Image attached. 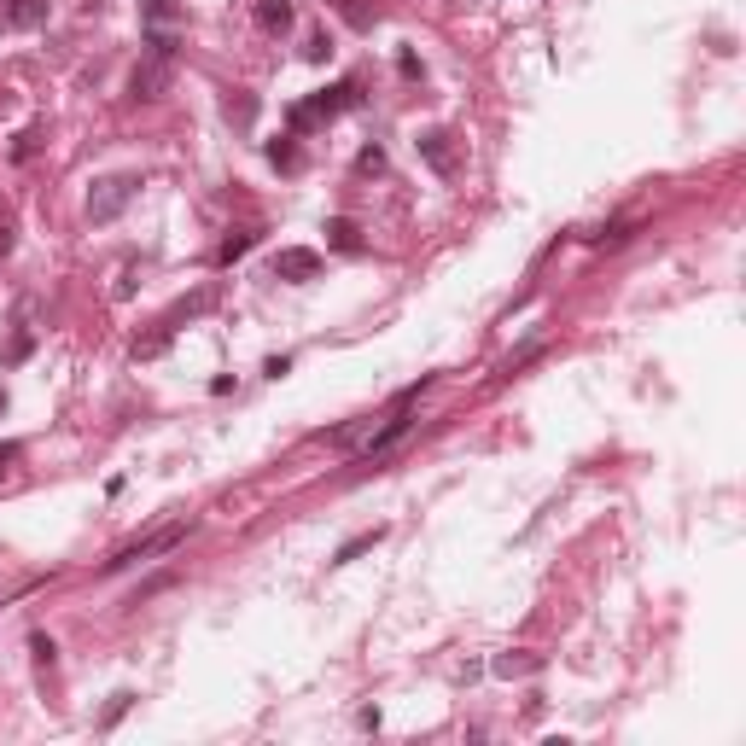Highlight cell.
I'll return each mask as SVG.
<instances>
[{"label": "cell", "mask_w": 746, "mask_h": 746, "mask_svg": "<svg viewBox=\"0 0 746 746\" xmlns=\"http://www.w3.org/2000/svg\"><path fill=\"white\" fill-rule=\"evenodd\" d=\"M170 339H175V333H164V327H152L146 339H135V362H152V356H164V350H170Z\"/></svg>", "instance_id": "cell-14"}, {"label": "cell", "mask_w": 746, "mask_h": 746, "mask_svg": "<svg viewBox=\"0 0 746 746\" xmlns=\"http://www.w3.org/2000/svg\"><path fill=\"white\" fill-rule=\"evenodd\" d=\"M379 537H385L379 525H373V531H362V537H350V543H344L339 554H333V566H350V560H356V554H368V548L379 543Z\"/></svg>", "instance_id": "cell-15"}, {"label": "cell", "mask_w": 746, "mask_h": 746, "mask_svg": "<svg viewBox=\"0 0 746 746\" xmlns=\"http://www.w3.org/2000/svg\"><path fill=\"white\" fill-rule=\"evenodd\" d=\"M257 234H263V228H239V234H228V239H222V251H216V263H222V269H234L239 257L257 245Z\"/></svg>", "instance_id": "cell-13"}, {"label": "cell", "mask_w": 746, "mask_h": 746, "mask_svg": "<svg viewBox=\"0 0 746 746\" xmlns=\"http://www.w3.org/2000/svg\"><path fill=\"white\" fill-rule=\"evenodd\" d=\"M181 537H187V519H175V525H164V531H152V537H140V543L117 548V554L105 560L100 572H123V566H140V560H152V554H170Z\"/></svg>", "instance_id": "cell-3"}, {"label": "cell", "mask_w": 746, "mask_h": 746, "mask_svg": "<svg viewBox=\"0 0 746 746\" xmlns=\"http://www.w3.org/2000/svg\"><path fill=\"white\" fill-rule=\"evenodd\" d=\"M350 105H362V88H356V82H333V88H321L315 100L292 105V111H286V123H292V135H309L315 123L339 117V111H350Z\"/></svg>", "instance_id": "cell-1"}, {"label": "cell", "mask_w": 746, "mask_h": 746, "mask_svg": "<svg viewBox=\"0 0 746 746\" xmlns=\"http://www.w3.org/2000/svg\"><path fill=\"white\" fill-rule=\"evenodd\" d=\"M251 18H257V30H263V35H286L292 24H298L292 0H257V6H251Z\"/></svg>", "instance_id": "cell-7"}, {"label": "cell", "mask_w": 746, "mask_h": 746, "mask_svg": "<svg viewBox=\"0 0 746 746\" xmlns=\"http://www.w3.org/2000/svg\"><path fill=\"white\" fill-rule=\"evenodd\" d=\"M269 164H274V170H298V146H292V135L269 140Z\"/></svg>", "instance_id": "cell-18"}, {"label": "cell", "mask_w": 746, "mask_h": 746, "mask_svg": "<svg viewBox=\"0 0 746 746\" xmlns=\"http://www.w3.org/2000/svg\"><path fill=\"white\" fill-rule=\"evenodd\" d=\"M321 274V251H309V245H286L280 257H274V280H315Z\"/></svg>", "instance_id": "cell-5"}, {"label": "cell", "mask_w": 746, "mask_h": 746, "mask_svg": "<svg viewBox=\"0 0 746 746\" xmlns=\"http://www.w3.org/2000/svg\"><path fill=\"white\" fill-rule=\"evenodd\" d=\"M12 461H18V449H12V443H0V478H6V467H12Z\"/></svg>", "instance_id": "cell-27"}, {"label": "cell", "mask_w": 746, "mask_h": 746, "mask_svg": "<svg viewBox=\"0 0 746 746\" xmlns=\"http://www.w3.org/2000/svg\"><path fill=\"white\" fill-rule=\"evenodd\" d=\"M630 234H636L630 222H607L601 234H583V239H589V245H624V239H630Z\"/></svg>", "instance_id": "cell-19"}, {"label": "cell", "mask_w": 746, "mask_h": 746, "mask_svg": "<svg viewBox=\"0 0 746 746\" xmlns=\"http://www.w3.org/2000/svg\"><path fill=\"white\" fill-rule=\"evenodd\" d=\"M35 146H41V129H24V135L12 140V158L24 164V158H35Z\"/></svg>", "instance_id": "cell-22"}, {"label": "cell", "mask_w": 746, "mask_h": 746, "mask_svg": "<svg viewBox=\"0 0 746 746\" xmlns=\"http://www.w3.org/2000/svg\"><path fill=\"white\" fill-rule=\"evenodd\" d=\"M140 24H146V30H181V6H175V0H146V6H140Z\"/></svg>", "instance_id": "cell-12"}, {"label": "cell", "mask_w": 746, "mask_h": 746, "mask_svg": "<svg viewBox=\"0 0 746 746\" xmlns=\"http://www.w3.org/2000/svg\"><path fill=\"white\" fill-rule=\"evenodd\" d=\"M263 373H269V379H286V373H292V356H269V362H263Z\"/></svg>", "instance_id": "cell-25"}, {"label": "cell", "mask_w": 746, "mask_h": 746, "mask_svg": "<svg viewBox=\"0 0 746 746\" xmlns=\"http://www.w3.org/2000/svg\"><path fill=\"white\" fill-rule=\"evenodd\" d=\"M170 76H175V59H152V53H146L135 65V76H129V94H135V100H158V94L170 88Z\"/></svg>", "instance_id": "cell-4"}, {"label": "cell", "mask_w": 746, "mask_h": 746, "mask_svg": "<svg viewBox=\"0 0 746 746\" xmlns=\"http://www.w3.org/2000/svg\"><path fill=\"white\" fill-rule=\"evenodd\" d=\"M356 175H385V152H379V146H362V152H356Z\"/></svg>", "instance_id": "cell-20"}, {"label": "cell", "mask_w": 746, "mask_h": 746, "mask_svg": "<svg viewBox=\"0 0 746 746\" xmlns=\"http://www.w3.org/2000/svg\"><path fill=\"white\" fill-rule=\"evenodd\" d=\"M12 245H18V222L0 210V257H12Z\"/></svg>", "instance_id": "cell-24"}, {"label": "cell", "mask_w": 746, "mask_h": 746, "mask_svg": "<svg viewBox=\"0 0 746 746\" xmlns=\"http://www.w3.org/2000/svg\"><path fill=\"white\" fill-rule=\"evenodd\" d=\"M129 706H135V694H129V688H123V694H111V706H105V717H100V729H111V723H117V717L129 712Z\"/></svg>", "instance_id": "cell-21"}, {"label": "cell", "mask_w": 746, "mask_h": 746, "mask_svg": "<svg viewBox=\"0 0 746 746\" xmlns=\"http://www.w3.org/2000/svg\"><path fill=\"white\" fill-rule=\"evenodd\" d=\"M210 304H216V286H199V292H193V298H181V304H175L170 315H164V321H158V327H164V333H175L181 321H193V315H204Z\"/></svg>", "instance_id": "cell-10"}, {"label": "cell", "mask_w": 746, "mask_h": 746, "mask_svg": "<svg viewBox=\"0 0 746 746\" xmlns=\"http://www.w3.org/2000/svg\"><path fill=\"white\" fill-rule=\"evenodd\" d=\"M140 193V175H100L94 181V193H88V222L94 228H105V222H117L123 210H129V199Z\"/></svg>", "instance_id": "cell-2"}, {"label": "cell", "mask_w": 746, "mask_h": 746, "mask_svg": "<svg viewBox=\"0 0 746 746\" xmlns=\"http://www.w3.org/2000/svg\"><path fill=\"white\" fill-rule=\"evenodd\" d=\"M490 671L496 677H531V671H543V653H496Z\"/></svg>", "instance_id": "cell-11"}, {"label": "cell", "mask_w": 746, "mask_h": 746, "mask_svg": "<svg viewBox=\"0 0 746 746\" xmlns=\"http://www.w3.org/2000/svg\"><path fill=\"white\" fill-rule=\"evenodd\" d=\"M420 158H426L438 175L461 170V164H455V135H449V129H426V135H420Z\"/></svg>", "instance_id": "cell-6"}, {"label": "cell", "mask_w": 746, "mask_h": 746, "mask_svg": "<svg viewBox=\"0 0 746 746\" xmlns=\"http://www.w3.org/2000/svg\"><path fill=\"white\" fill-rule=\"evenodd\" d=\"M304 59H309V65H327V59H333V35L315 30V35L304 41Z\"/></svg>", "instance_id": "cell-17"}, {"label": "cell", "mask_w": 746, "mask_h": 746, "mask_svg": "<svg viewBox=\"0 0 746 746\" xmlns=\"http://www.w3.org/2000/svg\"><path fill=\"white\" fill-rule=\"evenodd\" d=\"M30 653H35V665H53V659H59L53 636H30Z\"/></svg>", "instance_id": "cell-23"}, {"label": "cell", "mask_w": 746, "mask_h": 746, "mask_svg": "<svg viewBox=\"0 0 746 746\" xmlns=\"http://www.w3.org/2000/svg\"><path fill=\"white\" fill-rule=\"evenodd\" d=\"M333 6H339V12L350 18V24H356V30H373V18H379L368 0H333Z\"/></svg>", "instance_id": "cell-16"}, {"label": "cell", "mask_w": 746, "mask_h": 746, "mask_svg": "<svg viewBox=\"0 0 746 746\" xmlns=\"http://www.w3.org/2000/svg\"><path fill=\"white\" fill-rule=\"evenodd\" d=\"M0 408H6V397H0Z\"/></svg>", "instance_id": "cell-28"}, {"label": "cell", "mask_w": 746, "mask_h": 746, "mask_svg": "<svg viewBox=\"0 0 746 746\" xmlns=\"http://www.w3.org/2000/svg\"><path fill=\"white\" fill-rule=\"evenodd\" d=\"M47 12H53L47 0H6V6H0V18H6L12 30H41V24H47Z\"/></svg>", "instance_id": "cell-8"}, {"label": "cell", "mask_w": 746, "mask_h": 746, "mask_svg": "<svg viewBox=\"0 0 746 746\" xmlns=\"http://www.w3.org/2000/svg\"><path fill=\"white\" fill-rule=\"evenodd\" d=\"M30 350H35V339H30V333H18V339H12V362H24Z\"/></svg>", "instance_id": "cell-26"}, {"label": "cell", "mask_w": 746, "mask_h": 746, "mask_svg": "<svg viewBox=\"0 0 746 746\" xmlns=\"http://www.w3.org/2000/svg\"><path fill=\"white\" fill-rule=\"evenodd\" d=\"M327 245H333V251H344V257H362V245H368V239H362V228H356L350 216H327Z\"/></svg>", "instance_id": "cell-9"}]
</instances>
